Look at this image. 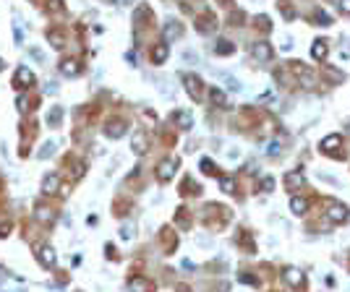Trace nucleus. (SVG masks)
Returning <instances> with one entry per match:
<instances>
[{
	"label": "nucleus",
	"instance_id": "7",
	"mask_svg": "<svg viewBox=\"0 0 350 292\" xmlns=\"http://www.w3.org/2000/svg\"><path fill=\"white\" fill-rule=\"evenodd\" d=\"M79 71H81V66H79V60H76V58H68V60H63V63H60V73H63V76H68V78L79 76Z\"/></svg>",
	"mask_w": 350,
	"mask_h": 292
},
{
	"label": "nucleus",
	"instance_id": "15",
	"mask_svg": "<svg viewBox=\"0 0 350 292\" xmlns=\"http://www.w3.org/2000/svg\"><path fill=\"white\" fill-rule=\"evenodd\" d=\"M131 149H133L136 154H144V151H146V136H144L141 131H136V133H133V139H131Z\"/></svg>",
	"mask_w": 350,
	"mask_h": 292
},
{
	"label": "nucleus",
	"instance_id": "27",
	"mask_svg": "<svg viewBox=\"0 0 350 292\" xmlns=\"http://www.w3.org/2000/svg\"><path fill=\"white\" fill-rule=\"evenodd\" d=\"M13 39H16V44H18V47L24 44V32L18 29V24H13Z\"/></svg>",
	"mask_w": 350,
	"mask_h": 292
},
{
	"label": "nucleus",
	"instance_id": "12",
	"mask_svg": "<svg viewBox=\"0 0 350 292\" xmlns=\"http://www.w3.org/2000/svg\"><path fill=\"white\" fill-rule=\"evenodd\" d=\"M285 282H288V285H293V287H301V285H303V274H301L296 266H288V269H285Z\"/></svg>",
	"mask_w": 350,
	"mask_h": 292
},
{
	"label": "nucleus",
	"instance_id": "33",
	"mask_svg": "<svg viewBox=\"0 0 350 292\" xmlns=\"http://www.w3.org/2000/svg\"><path fill=\"white\" fill-rule=\"evenodd\" d=\"M32 55H34V58H37V60H40V63H44V55H42L40 50H32Z\"/></svg>",
	"mask_w": 350,
	"mask_h": 292
},
{
	"label": "nucleus",
	"instance_id": "35",
	"mask_svg": "<svg viewBox=\"0 0 350 292\" xmlns=\"http://www.w3.org/2000/svg\"><path fill=\"white\" fill-rule=\"evenodd\" d=\"M3 68H5V63H3V60H0V71H3Z\"/></svg>",
	"mask_w": 350,
	"mask_h": 292
},
{
	"label": "nucleus",
	"instance_id": "4",
	"mask_svg": "<svg viewBox=\"0 0 350 292\" xmlns=\"http://www.w3.org/2000/svg\"><path fill=\"white\" fill-rule=\"evenodd\" d=\"M183 84H186V91L191 99H201V78L193 76V73H186L183 76Z\"/></svg>",
	"mask_w": 350,
	"mask_h": 292
},
{
	"label": "nucleus",
	"instance_id": "32",
	"mask_svg": "<svg viewBox=\"0 0 350 292\" xmlns=\"http://www.w3.org/2000/svg\"><path fill=\"white\" fill-rule=\"evenodd\" d=\"M201 167H204V172H215V170H212V162H209V159L201 162Z\"/></svg>",
	"mask_w": 350,
	"mask_h": 292
},
{
	"label": "nucleus",
	"instance_id": "25",
	"mask_svg": "<svg viewBox=\"0 0 350 292\" xmlns=\"http://www.w3.org/2000/svg\"><path fill=\"white\" fill-rule=\"evenodd\" d=\"M37 219H40V222H52V219H55V214L50 212L47 206H42V209H37Z\"/></svg>",
	"mask_w": 350,
	"mask_h": 292
},
{
	"label": "nucleus",
	"instance_id": "1",
	"mask_svg": "<svg viewBox=\"0 0 350 292\" xmlns=\"http://www.w3.org/2000/svg\"><path fill=\"white\" fill-rule=\"evenodd\" d=\"M175 167H178V162H175L173 157H170V159H162V162L157 164V180H160V182H168V180H173V175H175Z\"/></svg>",
	"mask_w": 350,
	"mask_h": 292
},
{
	"label": "nucleus",
	"instance_id": "6",
	"mask_svg": "<svg viewBox=\"0 0 350 292\" xmlns=\"http://www.w3.org/2000/svg\"><path fill=\"white\" fill-rule=\"evenodd\" d=\"M173 123L178 128H183V131H188V128L193 125V117H191L188 110H175V112H173Z\"/></svg>",
	"mask_w": 350,
	"mask_h": 292
},
{
	"label": "nucleus",
	"instance_id": "26",
	"mask_svg": "<svg viewBox=\"0 0 350 292\" xmlns=\"http://www.w3.org/2000/svg\"><path fill=\"white\" fill-rule=\"evenodd\" d=\"M219 185H222L225 193H233V190H235V185H233V180H230V178H222V180H219Z\"/></svg>",
	"mask_w": 350,
	"mask_h": 292
},
{
	"label": "nucleus",
	"instance_id": "21",
	"mask_svg": "<svg viewBox=\"0 0 350 292\" xmlns=\"http://www.w3.org/2000/svg\"><path fill=\"white\" fill-rule=\"evenodd\" d=\"M215 52H217V55H233V52H235V47H233V42L219 39V42L215 44Z\"/></svg>",
	"mask_w": 350,
	"mask_h": 292
},
{
	"label": "nucleus",
	"instance_id": "2",
	"mask_svg": "<svg viewBox=\"0 0 350 292\" xmlns=\"http://www.w3.org/2000/svg\"><path fill=\"white\" fill-rule=\"evenodd\" d=\"M60 190V175L58 172H47V175L42 178V193L44 196H55Z\"/></svg>",
	"mask_w": 350,
	"mask_h": 292
},
{
	"label": "nucleus",
	"instance_id": "30",
	"mask_svg": "<svg viewBox=\"0 0 350 292\" xmlns=\"http://www.w3.org/2000/svg\"><path fill=\"white\" fill-rule=\"evenodd\" d=\"M340 13H350V0H345V3H340Z\"/></svg>",
	"mask_w": 350,
	"mask_h": 292
},
{
	"label": "nucleus",
	"instance_id": "5",
	"mask_svg": "<svg viewBox=\"0 0 350 292\" xmlns=\"http://www.w3.org/2000/svg\"><path fill=\"white\" fill-rule=\"evenodd\" d=\"M251 55H254V58L256 60H259V63H266V60H272V47H269V44H266V42H256L254 44V50H251Z\"/></svg>",
	"mask_w": 350,
	"mask_h": 292
},
{
	"label": "nucleus",
	"instance_id": "11",
	"mask_svg": "<svg viewBox=\"0 0 350 292\" xmlns=\"http://www.w3.org/2000/svg\"><path fill=\"white\" fill-rule=\"evenodd\" d=\"M168 55H170L168 44H157V47L152 50V63H154V66H162V63L168 60Z\"/></svg>",
	"mask_w": 350,
	"mask_h": 292
},
{
	"label": "nucleus",
	"instance_id": "22",
	"mask_svg": "<svg viewBox=\"0 0 350 292\" xmlns=\"http://www.w3.org/2000/svg\"><path fill=\"white\" fill-rule=\"evenodd\" d=\"M209 99H212L215 105H225V91L217 89V86H212V89H209Z\"/></svg>",
	"mask_w": 350,
	"mask_h": 292
},
{
	"label": "nucleus",
	"instance_id": "13",
	"mask_svg": "<svg viewBox=\"0 0 350 292\" xmlns=\"http://www.w3.org/2000/svg\"><path fill=\"white\" fill-rule=\"evenodd\" d=\"M290 212H293V214H298V217H301V214H306V212H308V201H306V198H301V196H293V198H290Z\"/></svg>",
	"mask_w": 350,
	"mask_h": 292
},
{
	"label": "nucleus",
	"instance_id": "29",
	"mask_svg": "<svg viewBox=\"0 0 350 292\" xmlns=\"http://www.w3.org/2000/svg\"><path fill=\"white\" fill-rule=\"evenodd\" d=\"M262 188H264V190H272V188H274V180H272V178H264V180H262Z\"/></svg>",
	"mask_w": 350,
	"mask_h": 292
},
{
	"label": "nucleus",
	"instance_id": "14",
	"mask_svg": "<svg viewBox=\"0 0 350 292\" xmlns=\"http://www.w3.org/2000/svg\"><path fill=\"white\" fill-rule=\"evenodd\" d=\"M183 34V26L178 24V21H168V24H165V39H178V36Z\"/></svg>",
	"mask_w": 350,
	"mask_h": 292
},
{
	"label": "nucleus",
	"instance_id": "36",
	"mask_svg": "<svg viewBox=\"0 0 350 292\" xmlns=\"http://www.w3.org/2000/svg\"><path fill=\"white\" fill-rule=\"evenodd\" d=\"M348 128H350V125H348Z\"/></svg>",
	"mask_w": 350,
	"mask_h": 292
},
{
	"label": "nucleus",
	"instance_id": "8",
	"mask_svg": "<svg viewBox=\"0 0 350 292\" xmlns=\"http://www.w3.org/2000/svg\"><path fill=\"white\" fill-rule=\"evenodd\" d=\"M327 217H329V222L340 224V222H345V219H348V209L340 206V204H332V206H329V212H327Z\"/></svg>",
	"mask_w": 350,
	"mask_h": 292
},
{
	"label": "nucleus",
	"instance_id": "28",
	"mask_svg": "<svg viewBox=\"0 0 350 292\" xmlns=\"http://www.w3.org/2000/svg\"><path fill=\"white\" fill-rule=\"evenodd\" d=\"M316 21H319L321 26H329V16H327V13H321V11H316Z\"/></svg>",
	"mask_w": 350,
	"mask_h": 292
},
{
	"label": "nucleus",
	"instance_id": "10",
	"mask_svg": "<svg viewBox=\"0 0 350 292\" xmlns=\"http://www.w3.org/2000/svg\"><path fill=\"white\" fill-rule=\"evenodd\" d=\"M128 290H131V292H149L152 285L144 277H131V279H128Z\"/></svg>",
	"mask_w": 350,
	"mask_h": 292
},
{
	"label": "nucleus",
	"instance_id": "34",
	"mask_svg": "<svg viewBox=\"0 0 350 292\" xmlns=\"http://www.w3.org/2000/svg\"><path fill=\"white\" fill-rule=\"evenodd\" d=\"M44 91H47V94H55V91H58V86H55V84H47V89H44Z\"/></svg>",
	"mask_w": 350,
	"mask_h": 292
},
{
	"label": "nucleus",
	"instance_id": "24",
	"mask_svg": "<svg viewBox=\"0 0 350 292\" xmlns=\"http://www.w3.org/2000/svg\"><path fill=\"white\" fill-rule=\"evenodd\" d=\"M47 42L52 44V47L60 50V47H63V34H60V32H47Z\"/></svg>",
	"mask_w": 350,
	"mask_h": 292
},
{
	"label": "nucleus",
	"instance_id": "19",
	"mask_svg": "<svg viewBox=\"0 0 350 292\" xmlns=\"http://www.w3.org/2000/svg\"><path fill=\"white\" fill-rule=\"evenodd\" d=\"M296 185H303V175L301 172H288V175H285V188L296 190Z\"/></svg>",
	"mask_w": 350,
	"mask_h": 292
},
{
	"label": "nucleus",
	"instance_id": "9",
	"mask_svg": "<svg viewBox=\"0 0 350 292\" xmlns=\"http://www.w3.org/2000/svg\"><path fill=\"white\" fill-rule=\"evenodd\" d=\"M105 133L110 136V139H121V136L126 133V123L123 120H110L107 128H105Z\"/></svg>",
	"mask_w": 350,
	"mask_h": 292
},
{
	"label": "nucleus",
	"instance_id": "17",
	"mask_svg": "<svg viewBox=\"0 0 350 292\" xmlns=\"http://www.w3.org/2000/svg\"><path fill=\"white\" fill-rule=\"evenodd\" d=\"M44 120H47V125H50V128H58V125H60V120H63V107H52Z\"/></svg>",
	"mask_w": 350,
	"mask_h": 292
},
{
	"label": "nucleus",
	"instance_id": "18",
	"mask_svg": "<svg viewBox=\"0 0 350 292\" xmlns=\"http://www.w3.org/2000/svg\"><path fill=\"white\" fill-rule=\"evenodd\" d=\"M327 52H329V47H327V42H324V39H316V42H314V47H311V55H314L316 60H324V58H327Z\"/></svg>",
	"mask_w": 350,
	"mask_h": 292
},
{
	"label": "nucleus",
	"instance_id": "16",
	"mask_svg": "<svg viewBox=\"0 0 350 292\" xmlns=\"http://www.w3.org/2000/svg\"><path fill=\"white\" fill-rule=\"evenodd\" d=\"M16 81H18V84H24V86H32L34 84V73L29 68H18L16 71Z\"/></svg>",
	"mask_w": 350,
	"mask_h": 292
},
{
	"label": "nucleus",
	"instance_id": "3",
	"mask_svg": "<svg viewBox=\"0 0 350 292\" xmlns=\"http://www.w3.org/2000/svg\"><path fill=\"white\" fill-rule=\"evenodd\" d=\"M37 258H40V263L44 269H52L55 263H58V256H55V251L50 245H40V248H37Z\"/></svg>",
	"mask_w": 350,
	"mask_h": 292
},
{
	"label": "nucleus",
	"instance_id": "31",
	"mask_svg": "<svg viewBox=\"0 0 350 292\" xmlns=\"http://www.w3.org/2000/svg\"><path fill=\"white\" fill-rule=\"evenodd\" d=\"M121 237H123V240H128V237H131V227H123V230H121Z\"/></svg>",
	"mask_w": 350,
	"mask_h": 292
},
{
	"label": "nucleus",
	"instance_id": "20",
	"mask_svg": "<svg viewBox=\"0 0 350 292\" xmlns=\"http://www.w3.org/2000/svg\"><path fill=\"white\" fill-rule=\"evenodd\" d=\"M337 146H340V136H327V139L321 141V149H324L327 154H335Z\"/></svg>",
	"mask_w": 350,
	"mask_h": 292
},
{
	"label": "nucleus",
	"instance_id": "23",
	"mask_svg": "<svg viewBox=\"0 0 350 292\" xmlns=\"http://www.w3.org/2000/svg\"><path fill=\"white\" fill-rule=\"evenodd\" d=\"M52 154H55V144H52V141H47L40 151H37V157H40V159H50Z\"/></svg>",
	"mask_w": 350,
	"mask_h": 292
}]
</instances>
